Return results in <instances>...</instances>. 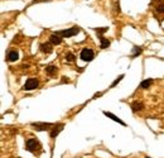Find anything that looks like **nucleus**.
Wrapping results in <instances>:
<instances>
[{
  "label": "nucleus",
  "instance_id": "nucleus-1",
  "mask_svg": "<svg viewBox=\"0 0 164 158\" xmlns=\"http://www.w3.org/2000/svg\"><path fill=\"white\" fill-rule=\"evenodd\" d=\"M80 33V28L78 27H72V28H68V29H63V31H58L56 32V34H58L59 37L63 38H69V37H73V35Z\"/></svg>",
  "mask_w": 164,
  "mask_h": 158
},
{
  "label": "nucleus",
  "instance_id": "nucleus-2",
  "mask_svg": "<svg viewBox=\"0 0 164 158\" xmlns=\"http://www.w3.org/2000/svg\"><path fill=\"white\" fill-rule=\"evenodd\" d=\"M80 57H81L82 61L90 62V61L94 60L95 53H94V51H92V49H90V48H83L82 51H81V53H80Z\"/></svg>",
  "mask_w": 164,
  "mask_h": 158
},
{
  "label": "nucleus",
  "instance_id": "nucleus-3",
  "mask_svg": "<svg viewBox=\"0 0 164 158\" xmlns=\"http://www.w3.org/2000/svg\"><path fill=\"white\" fill-rule=\"evenodd\" d=\"M38 86H39L38 78H28L27 82L24 84V90H25V91H31V90L37 89Z\"/></svg>",
  "mask_w": 164,
  "mask_h": 158
},
{
  "label": "nucleus",
  "instance_id": "nucleus-4",
  "mask_svg": "<svg viewBox=\"0 0 164 158\" xmlns=\"http://www.w3.org/2000/svg\"><path fill=\"white\" fill-rule=\"evenodd\" d=\"M38 147H39V142H38V139L32 138V139H28V140L25 142V149L29 150V152H34V150L37 149Z\"/></svg>",
  "mask_w": 164,
  "mask_h": 158
},
{
  "label": "nucleus",
  "instance_id": "nucleus-5",
  "mask_svg": "<svg viewBox=\"0 0 164 158\" xmlns=\"http://www.w3.org/2000/svg\"><path fill=\"white\" fill-rule=\"evenodd\" d=\"M63 128H65V125H63V124H57V125H54V127H53V129L51 130V133H49V137H51L52 139H53V138H56L57 135H58V134L61 133V130H62Z\"/></svg>",
  "mask_w": 164,
  "mask_h": 158
},
{
  "label": "nucleus",
  "instance_id": "nucleus-6",
  "mask_svg": "<svg viewBox=\"0 0 164 158\" xmlns=\"http://www.w3.org/2000/svg\"><path fill=\"white\" fill-rule=\"evenodd\" d=\"M40 51L46 53V54H49V53H52V43L51 42H48V43H42L40 44Z\"/></svg>",
  "mask_w": 164,
  "mask_h": 158
},
{
  "label": "nucleus",
  "instance_id": "nucleus-7",
  "mask_svg": "<svg viewBox=\"0 0 164 158\" xmlns=\"http://www.w3.org/2000/svg\"><path fill=\"white\" fill-rule=\"evenodd\" d=\"M18 58H19L18 51H14V49L9 51V52H8V54H6V60H8L9 62H15Z\"/></svg>",
  "mask_w": 164,
  "mask_h": 158
},
{
  "label": "nucleus",
  "instance_id": "nucleus-8",
  "mask_svg": "<svg viewBox=\"0 0 164 158\" xmlns=\"http://www.w3.org/2000/svg\"><path fill=\"white\" fill-rule=\"evenodd\" d=\"M32 127L37 128V130H39V132H43V130H46V129L51 128L52 124H49V123H43V124H40V123H32Z\"/></svg>",
  "mask_w": 164,
  "mask_h": 158
},
{
  "label": "nucleus",
  "instance_id": "nucleus-9",
  "mask_svg": "<svg viewBox=\"0 0 164 158\" xmlns=\"http://www.w3.org/2000/svg\"><path fill=\"white\" fill-rule=\"evenodd\" d=\"M49 42H51L53 46H58V44H61V43H62V38L59 37L58 34L53 33V34L51 35V37H49Z\"/></svg>",
  "mask_w": 164,
  "mask_h": 158
},
{
  "label": "nucleus",
  "instance_id": "nucleus-10",
  "mask_svg": "<svg viewBox=\"0 0 164 158\" xmlns=\"http://www.w3.org/2000/svg\"><path fill=\"white\" fill-rule=\"evenodd\" d=\"M104 115H106V117H108V118H110V119H112L114 121H116V123H119V124H121V125H126L125 123H124V121L123 120H121V119H119L117 117H115V115H114V114H111V113H109V111H104Z\"/></svg>",
  "mask_w": 164,
  "mask_h": 158
},
{
  "label": "nucleus",
  "instance_id": "nucleus-11",
  "mask_svg": "<svg viewBox=\"0 0 164 158\" xmlns=\"http://www.w3.org/2000/svg\"><path fill=\"white\" fill-rule=\"evenodd\" d=\"M143 107H144V106H143V104H141L140 101H134V103H131V109H133L134 113L143 110Z\"/></svg>",
  "mask_w": 164,
  "mask_h": 158
},
{
  "label": "nucleus",
  "instance_id": "nucleus-12",
  "mask_svg": "<svg viewBox=\"0 0 164 158\" xmlns=\"http://www.w3.org/2000/svg\"><path fill=\"white\" fill-rule=\"evenodd\" d=\"M143 53V49L141 47H138V46H135L133 47V53H131V58H135V57H138Z\"/></svg>",
  "mask_w": 164,
  "mask_h": 158
},
{
  "label": "nucleus",
  "instance_id": "nucleus-13",
  "mask_svg": "<svg viewBox=\"0 0 164 158\" xmlns=\"http://www.w3.org/2000/svg\"><path fill=\"white\" fill-rule=\"evenodd\" d=\"M46 72H47L49 76H53V75H56V72H57V67H56V66H47V67H46Z\"/></svg>",
  "mask_w": 164,
  "mask_h": 158
},
{
  "label": "nucleus",
  "instance_id": "nucleus-14",
  "mask_svg": "<svg viewBox=\"0 0 164 158\" xmlns=\"http://www.w3.org/2000/svg\"><path fill=\"white\" fill-rule=\"evenodd\" d=\"M152 82H153L152 78H146V80H144V81L140 84V87H141V89H148L149 86L152 85Z\"/></svg>",
  "mask_w": 164,
  "mask_h": 158
},
{
  "label": "nucleus",
  "instance_id": "nucleus-15",
  "mask_svg": "<svg viewBox=\"0 0 164 158\" xmlns=\"http://www.w3.org/2000/svg\"><path fill=\"white\" fill-rule=\"evenodd\" d=\"M100 39H101V48H108V47L110 46V42H109V39L104 38L102 35H100Z\"/></svg>",
  "mask_w": 164,
  "mask_h": 158
},
{
  "label": "nucleus",
  "instance_id": "nucleus-16",
  "mask_svg": "<svg viewBox=\"0 0 164 158\" xmlns=\"http://www.w3.org/2000/svg\"><path fill=\"white\" fill-rule=\"evenodd\" d=\"M123 78H124V75H120V76L116 78V80H115V81H114V82L111 84V86H110V87H115V86H116V85L120 82V80H123Z\"/></svg>",
  "mask_w": 164,
  "mask_h": 158
},
{
  "label": "nucleus",
  "instance_id": "nucleus-17",
  "mask_svg": "<svg viewBox=\"0 0 164 158\" xmlns=\"http://www.w3.org/2000/svg\"><path fill=\"white\" fill-rule=\"evenodd\" d=\"M66 61H68V62H73V61H75V56H73L72 53H68V54L66 56Z\"/></svg>",
  "mask_w": 164,
  "mask_h": 158
},
{
  "label": "nucleus",
  "instance_id": "nucleus-18",
  "mask_svg": "<svg viewBox=\"0 0 164 158\" xmlns=\"http://www.w3.org/2000/svg\"><path fill=\"white\" fill-rule=\"evenodd\" d=\"M156 10L159 13H164V3H160L159 5H156Z\"/></svg>",
  "mask_w": 164,
  "mask_h": 158
},
{
  "label": "nucleus",
  "instance_id": "nucleus-19",
  "mask_svg": "<svg viewBox=\"0 0 164 158\" xmlns=\"http://www.w3.org/2000/svg\"><path fill=\"white\" fill-rule=\"evenodd\" d=\"M106 31H108V28H98V29H96V33H97L98 35H101V34L105 33Z\"/></svg>",
  "mask_w": 164,
  "mask_h": 158
},
{
  "label": "nucleus",
  "instance_id": "nucleus-20",
  "mask_svg": "<svg viewBox=\"0 0 164 158\" xmlns=\"http://www.w3.org/2000/svg\"><path fill=\"white\" fill-rule=\"evenodd\" d=\"M62 82H68V78H66V77H63V78H62Z\"/></svg>",
  "mask_w": 164,
  "mask_h": 158
},
{
  "label": "nucleus",
  "instance_id": "nucleus-21",
  "mask_svg": "<svg viewBox=\"0 0 164 158\" xmlns=\"http://www.w3.org/2000/svg\"><path fill=\"white\" fill-rule=\"evenodd\" d=\"M146 158H150V157H146Z\"/></svg>",
  "mask_w": 164,
  "mask_h": 158
}]
</instances>
